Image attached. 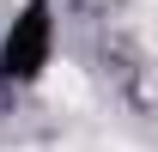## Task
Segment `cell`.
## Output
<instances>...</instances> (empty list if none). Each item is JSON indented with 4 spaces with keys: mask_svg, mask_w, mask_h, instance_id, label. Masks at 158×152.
Returning a JSON list of instances; mask_svg holds the SVG:
<instances>
[{
    "mask_svg": "<svg viewBox=\"0 0 158 152\" xmlns=\"http://www.w3.org/2000/svg\"><path fill=\"white\" fill-rule=\"evenodd\" d=\"M49 97L55 103H67V110H85V79H79V67H67V61H49Z\"/></svg>",
    "mask_w": 158,
    "mask_h": 152,
    "instance_id": "obj_1",
    "label": "cell"
}]
</instances>
